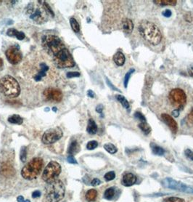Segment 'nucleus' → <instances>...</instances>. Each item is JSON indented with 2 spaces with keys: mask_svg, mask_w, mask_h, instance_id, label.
Masks as SVG:
<instances>
[{
  "mask_svg": "<svg viewBox=\"0 0 193 202\" xmlns=\"http://www.w3.org/2000/svg\"><path fill=\"white\" fill-rule=\"evenodd\" d=\"M138 31L143 39L152 45H158L162 39V34L158 27L150 21H142L139 23Z\"/></svg>",
  "mask_w": 193,
  "mask_h": 202,
  "instance_id": "nucleus-1",
  "label": "nucleus"
},
{
  "mask_svg": "<svg viewBox=\"0 0 193 202\" xmlns=\"http://www.w3.org/2000/svg\"><path fill=\"white\" fill-rule=\"evenodd\" d=\"M66 193L65 185L61 180H57L46 188L43 202H59Z\"/></svg>",
  "mask_w": 193,
  "mask_h": 202,
  "instance_id": "nucleus-2",
  "label": "nucleus"
},
{
  "mask_svg": "<svg viewBox=\"0 0 193 202\" xmlns=\"http://www.w3.org/2000/svg\"><path fill=\"white\" fill-rule=\"evenodd\" d=\"M0 92L8 98H16L20 95L21 87L17 80L7 75L0 79Z\"/></svg>",
  "mask_w": 193,
  "mask_h": 202,
  "instance_id": "nucleus-3",
  "label": "nucleus"
},
{
  "mask_svg": "<svg viewBox=\"0 0 193 202\" xmlns=\"http://www.w3.org/2000/svg\"><path fill=\"white\" fill-rule=\"evenodd\" d=\"M44 162L41 158L36 157L31 159L21 170V175L24 179L32 180L39 176L43 168Z\"/></svg>",
  "mask_w": 193,
  "mask_h": 202,
  "instance_id": "nucleus-4",
  "label": "nucleus"
},
{
  "mask_svg": "<svg viewBox=\"0 0 193 202\" xmlns=\"http://www.w3.org/2000/svg\"><path fill=\"white\" fill-rule=\"evenodd\" d=\"M42 46L46 53L54 57L65 48L62 40L54 35H46L42 37Z\"/></svg>",
  "mask_w": 193,
  "mask_h": 202,
  "instance_id": "nucleus-5",
  "label": "nucleus"
},
{
  "mask_svg": "<svg viewBox=\"0 0 193 202\" xmlns=\"http://www.w3.org/2000/svg\"><path fill=\"white\" fill-rule=\"evenodd\" d=\"M26 13L30 16V18L37 24L44 23L48 19V13L43 5V1L41 6L40 4L36 6L34 4H29L26 10Z\"/></svg>",
  "mask_w": 193,
  "mask_h": 202,
  "instance_id": "nucleus-6",
  "label": "nucleus"
},
{
  "mask_svg": "<svg viewBox=\"0 0 193 202\" xmlns=\"http://www.w3.org/2000/svg\"><path fill=\"white\" fill-rule=\"evenodd\" d=\"M61 172V166L57 161H52L46 165L42 174V179L47 183H52L57 180Z\"/></svg>",
  "mask_w": 193,
  "mask_h": 202,
  "instance_id": "nucleus-7",
  "label": "nucleus"
},
{
  "mask_svg": "<svg viewBox=\"0 0 193 202\" xmlns=\"http://www.w3.org/2000/svg\"><path fill=\"white\" fill-rule=\"evenodd\" d=\"M55 63L60 68H71L75 66V61L70 52L64 48L53 58Z\"/></svg>",
  "mask_w": 193,
  "mask_h": 202,
  "instance_id": "nucleus-8",
  "label": "nucleus"
},
{
  "mask_svg": "<svg viewBox=\"0 0 193 202\" xmlns=\"http://www.w3.org/2000/svg\"><path fill=\"white\" fill-rule=\"evenodd\" d=\"M169 99L173 106L181 109L184 106L187 102V95L184 90L179 88H176L173 89L169 92Z\"/></svg>",
  "mask_w": 193,
  "mask_h": 202,
  "instance_id": "nucleus-9",
  "label": "nucleus"
},
{
  "mask_svg": "<svg viewBox=\"0 0 193 202\" xmlns=\"http://www.w3.org/2000/svg\"><path fill=\"white\" fill-rule=\"evenodd\" d=\"M63 132L60 127L51 128L44 132L42 136V143L46 145H51L59 141L63 137Z\"/></svg>",
  "mask_w": 193,
  "mask_h": 202,
  "instance_id": "nucleus-10",
  "label": "nucleus"
},
{
  "mask_svg": "<svg viewBox=\"0 0 193 202\" xmlns=\"http://www.w3.org/2000/svg\"><path fill=\"white\" fill-rule=\"evenodd\" d=\"M163 185L164 187L170 189L176 190L181 192H184V193H193V188L186 185L184 183H180V182L176 181V180L171 179V178H166L163 181Z\"/></svg>",
  "mask_w": 193,
  "mask_h": 202,
  "instance_id": "nucleus-11",
  "label": "nucleus"
},
{
  "mask_svg": "<svg viewBox=\"0 0 193 202\" xmlns=\"http://www.w3.org/2000/svg\"><path fill=\"white\" fill-rule=\"evenodd\" d=\"M6 57L7 58L8 61L13 65H16L19 63L20 62L22 61L23 55L20 50L19 46L18 45H14L12 46L9 49L7 50Z\"/></svg>",
  "mask_w": 193,
  "mask_h": 202,
  "instance_id": "nucleus-12",
  "label": "nucleus"
},
{
  "mask_svg": "<svg viewBox=\"0 0 193 202\" xmlns=\"http://www.w3.org/2000/svg\"><path fill=\"white\" fill-rule=\"evenodd\" d=\"M44 96L46 101L52 102H60L63 99L62 92L52 87L46 88L44 92Z\"/></svg>",
  "mask_w": 193,
  "mask_h": 202,
  "instance_id": "nucleus-13",
  "label": "nucleus"
},
{
  "mask_svg": "<svg viewBox=\"0 0 193 202\" xmlns=\"http://www.w3.org/2000/svg\"><path fill=\"white\" fill-rule=\"evenodd\" d=\"M49 66L46 64L44 62L40 63L39 65V68L37 71L36 73H35L34 76V79L35 81H39L44 77H45L46 76V73L49 71Z\"/></svg>",
  "mask_w": 193,
  "mask_h": 202,
  "instance_id": "nucleus-14",
  "label": "nucleus"
},
{
  "mask_svg": "<svg viewBox=\"0 0 193 202\" xmlns=\"http://www.w3.org/2000/svg\"><path fill=\"white\" fill-rule=\"evenodd\" d=\"M161 118H162L163 121H164L166 124L169 126V127L170 128L171 131L173 132V133L176 134L178 131V124L176 123V121L170 115L167 114V113H163L161 115Z\"/></svg>",
  "mask_w": 193,
  "mask_h": 202,
  "instance_id": "nucleus-15",
  "label": "nucleus"
},
{
  "mask_svg": "<svg viewBox=\"0 0 193 202\" xmlns=\"http://www.w3.org/2000/svg\"><path fill=\"white\" fill-rule=\"evenodd\" d=\"M0 173L6 178H11V177L14 176L15 171L13 165L8 162H4L1 165Z\"/></svg>",
  "mask_w": 193,
  "mask_h": 202,
  "instance_id": "nucleus-16",
  "label": "nucleus"
},
{
  "mask_svg": "<svg viewBox=\"0 0 193 202\" xmlns=\"http://www.w3.org/2000/svg\"><path fill=\"white\" fill-rule=\"evenodd\" d=\"M136 182V178L134 175L132 173H126L125 175L123 176L122 179V183L123 185H125L126 187L131 186V185H134Z\"/></svg>",
  "mask_w": 193,
  "mask_h": 202,
  "instance_id": "nucleus-17",
  "label": "nucleus"
},
{
  "mask_svg": "<svg viewBox=\"0 0 193 202\" xmlns=\"http://www.w3.org/2000/svg\"><path fill=\"white\" fill-rule=\"evenodd\" d=\"M121 27L126 34H129L132 32L133 29H134V23L131 19L125 18L121 22Z\"/></svg>",
  "mask_w": 193,
  "mask_h": 202,
  "instance_id": "nucleus-18",
  "label": "nucleus"
},
{
  "mask_svg": "<svg viewBox=\"0 0 193 202\" xmlns=\"http://www.w3.org/2000/svg\"><path fill=\"white\" fill-rule=\"evenodd\" d=\"M125 55L121 52H118L113 55V61L118 66H122L125 63Z\"/></svg>",
  "mask_w": 193,
  "mask_h": 202,
  "instance_id": "nucleus-19",
  "label": "nucleus"
},
{
  "mask_svg": "<svg viewBox=\"0 0 193 202\" xmlns=\"http://www.w3.org/2000/svg\"><path fill=\"white\" fill-rule=\"evenodd\" d=\"M97 125L95 123V121L92 119V118H90L88 121V125H87V128H86V131L90 135H94L97 132Z\"/></svg>",
  "mask_w": 193,
  "mask_h": 202,
  "instance_id": "nucleus-20",
  "label": "nucleus"
},
{
  "mask_svg": "<svg viewBox=\"0 0 193 202\" xmlns=\"http://www.w3.org/2000/svg\"><path fill=\"white\" fill-rule=\"evenodd\" d=\"M79 150H80L79 144L78 143L77 141H74L71 143V145H70L69 148H68V152L70 155H72L73 156L74 154H76V153H78V152L79 151Z\"/></svg>",
  "mask_w": 193,
  "mask_h": 202,
  "instance_id": "nucleus-21",
  "label": "nucleus"
},
{
  "mask_svg": "<svg viewBox=\"0 0 193 202\" xmlns=\"http://www.w3.org/2000/svg\"><path fill=\"white\" fill-rule=\"evenodd\" d=\"M96 196H97V191L94 189L89 190L86 193V199L89 202L95 201Z\"/></svg>",
  "mask_w": 193,
  "mask_h": 202,
  "instance_id": "nucleus-22",
  "label": "nucleus"
},
{
  "mask_svg": "<svg viewBox=\"0 0 193 202\" xmlns=\"http://www.w3.org/2000/svg\"><path fill=\"white\" fill-rule=\"evenodd\" d=\"M151 147H152V153L155 155H158V156H163L165 153V150L161 147H160L155 143H151Z\"/></svg>",
  "mask_w": 193,
  "mask_h": 202,
  "instance_id": "nucleus-23",
  "label": "nucleus"
},
{
  "mask_svg": "<svg viewBox=\"0 0 193 202\" xmlns=\"http://www.w3.org/2000/svg\"><path fill=\"white\" fill-rule=\"evenodd\" d=\"M8 121L12 124H21L23 123V118H21L19 115H12L8 118Z\"/></svg>",
  "mask_w": 193,
  "mask_h": 202,
  "instance_id": "nucleus-24",
  "label": "nucleus"
},
{
  "mask_svg": "<svg viewBox=\"0 0 193 202\" xmlns=\"http://www.w3.org/2000/svg\"><path fill=\"white\" fill-rule=\"evenodd\" d=\"M154 3L159 4L161 6L164 5H176V0H155L153 1Z\"/></svg>",
  "mask_w": 193,
  "mask_h": 202,
  "instance_id": "nucleus-25",
  "label": "nucleus"
},
{
  "mask_svg": "<svg viewBox=\"0 0 193 202\" xmlns=\"http://www.w3.org/2000/svg\"><path fill=\"white\" fill-rule=\"evenodd\" d=\"M116 99H117L118 101L121 103V104L122 105V106L124 107V108H126V109H129V108H130L129 101L126 99L125 97L120 95H116Z\"/></svg>",
  "mask_w": 193,
  "mask_h": 202,
  "instance_id": "nucleus-26",
  "label": "nucleus"
},
{
  "mask_svg": "<svg viewBox=\"0 0 193 202\" xmlns=\"http://www.w3.org/2000/svg\"><path fill=\"white\" fill-rule=\"evenodd\" d=\"M115 189L113 188H109L105 191L104 193V198H106L107 200H112L115 196Z\"/></svg>",
  "mask_w": 193,
  "mask_h": 202,
  "instance_id": "nucleus-27",
  "label": "nucleus"
},
{
  "mask_svg": "<svg viewBox=\"0 0 193 202\" xmlns=\"http://www.w3.org/2000/svg\"><path fill=\"white\" fill-rule=\"evenodd\" d=\"M138 127H139V129L142 130L143 132L145 133V134H149L151 132V127L147 123V121H146V122H141L140 124H138Z\"/></svg>",
  "mask_w": 193,
  "mask_h": 202,
  "instance_id": "nucleus-28",
  "label": "nucleus"
},
{
  "mask_svg": "<svg viewBox=\"0 0 193 202\" xmlns=\"http://www.w3.org/2000/svg\"><path fill=\"white\" fill-rule=\"evenodd\" d=\"M70 23H71V28L74 30V31H75L76 33H79L80 31V26L79 23L77 22V21L75 18H71L70 19Z\"/></svg>",
  "mask_w": 193,
  "mask_h": 202,
  "instance_id": "nucleus-29",
  "label": "nucleus"
},
{
  "mask_svg": "<svg viewBox=\"0 0 193 202\" xmlns=\"http://www.w3.org/2000/svg\"><path fill=\"white\" fill-rule=\"evenodd\" d=\"M104 148L108 153H111V154H114V153H116L118 151L117 148L114 145L111 144V143H107V144L105 145Z\"/></svg>",
  "mask_w": 193,
  "mask_h": 202,
  "instance_id": "nucleus-30",
  "label": "nucleus"
},
{
  "mask_svg": "<svg viewBox=\"0 0 193 202\" xmlns=\"http://www.w3.org/2000/svg\"><path fill=\"white\" fill-rule=\"evenodd\" d=\"M20 158H21V161L23 162H26V159H27V148L26 146H23L21 148V153H20Z\"/></svg>",
  "mask_w": 193,
  "mask_h": 202,
  "instance_id": "nucleus-31",
  "label": "nucleus"
},
{
  "mask_svg": "<svg viewBox=\"0 0 193 202\" xmlns=\"http://www.w3.org/2000/svg\"><path fill=\"white\" fill-rule=\"evenodd\" d=\"M135 71V70L134 69V68H131L130 70H129V71H128L127 73H126L125 77H124V87L126 88L128 86V83H129V79H130L131 74H132Z\"/></svg>",
  "mask_w": 193,
  "mask_h": 202,
  "instance_id": "nucleus-32",
  "label": "nucleus"
},
{
  "mask_svg": "<svg viewBox=\"0 0 193 202\" xmlns=\"http://www.w3.org/2000/svg\"><path fill=\"white\" fill-rule=\"evenodd\" d=\"M184 19L186 22L193 24V13L192 12H188L184 16Z\"/></svg>",
  "mask_w": 193,
  "mask_h": 202,
  "instance_id": "nucleus-33",
  "label": "nucleus"
},
{
  "mask_svg": "<svg viewBox=\"0 0 193 202\" xmlns=\"http://www.w3.org/2000/svg\"><path fill=\"white\" fill-rule=\"evenodd\" d=\"M105 180L106 181H111V180H114L115 178H116V174H115L114 172H109L106 173L105 175Z\"/></svg>",
  "mask_w": 193,
  "mask_h": 202,
  "instance_id": "nucleus-34",
  "label": "nucleus"
},
{
  "mask_svg": "<svg viewBox=\"0 0 193 202\" xmlns=\"http://www.w3.org/2000/svg\"><path fill=\"white\" fill-rule=\"evenodd\" d=\"M164 202H184V200L178 197H169L164 200Z\"/></svg>",
  "mask_w": 193,
  "mask_h": 202,
  "instance_id": "nucleus-35",
  "label": "nucleus"
},
{
  "mask_svg": "<svg viewBox=\"0 0 193 202\" xmlns=\"http://www.w3.org/2000/svg\"><path fill=\"white\" fill-rule=\"evenodd\" d=\"M134 117L139 119L141 122H146V121H147L144 115L141 112H139V111H136V112L134 113Z\"/></svg>",
  "mask_w": 193,
  "mask_h": 202,
  "instance_id": "nucleus-36",
  "label": "nucleus"
},
{
  "mask_svg": "<svg viewBox=\"0 0 193 202\" xmlns=\"http://www.w3.org/2000/svg\"><path fill=\"white\" fill-rule=\"evenodd\" d=\"M97 146H98L97 142L95 141H89V143H87V145H86V148H87L88 150H93L94 149V148H96Z\"/></svg>",
  "mask_w": 193,
  "mask_h": 202,
  "instance_id": "nucleus-37",
  "label": "nucleus"
},
{
  "mask_svg": "<svg viewBox=\"0 0 193 202\" xmlns=\"http://www.w3.org/2000/svg\"><path fill=\"white\" fill-rule=\"evenodd\" d=\"M43 5H44V8H45V10H46V12H47L48 13H49V14H50V15H52V17H54V16H55L54 13H53L52 10V8L50 7V6H49V4H48V3L46 2V1H43Z\"/></svg>",
  "mask_w": 193,
  "mask_h": 202,
  "instance_id": "nucleus-38",
  "label": "nucleus"
},
{
  "mask_svg": "<svg viewBox=\"0 0 193 202\" xmlns=\"http://www.w3.org/2000/svg\"><path fill=\"white\" fill-rule=\"evenodd\" d=\"M18 30L15 29V28H9L7 31V34L10 36H15L18 33Z\"/></svg>",
  "mask_w": 193,
  "mask_h": 202,
  "instance_id": "nucleus-39",
  "label": "nucleus"
},
{
  "mask_svg": "<svg viewBox=\"0 0 193 202\" xmlns=\"http://www.w3.org/2000/svg\"><path fill=\"white\" fill-rule=\"evenodd\" d=\"M184 153H185V156L188 158H189L191 161H193V152L190 149H186L185 151H184Z\"/></svg>",
  "mask_w": 193,
  "mask_h": 202,
  "instance_id": "nucleus-40",
  "label": "nucleus"
},
{
  "mask_svg": "<svg viewBox=\"0 0 193 202\" xmlns=\"http://www.w3.org/2000/svg\"><path fill=\"white\" fill-rule=\"evenodd\" d=\"M67 76H68V78L79 77V76H80V73L74 72V71H71V72H68L67 73Z\"/></svg>",
  "mask_w": 193,
  "mask_h": 202,
  "instance_id": "nucleus-41",
  "label": "nucleus"
},
{
  "mask_svg": "<svg viewBox=\"0 0 193 202\" xmlns=\"http://www.w3.org/2000/svg\"><path fill=\"white\" fill-rule=\"evenodd\" d=\"M67 161L68 162L71 163V164H77V161H76V158H75L72 155H70L67 157Z\"/></svg>",
  "mask_w": 193,
  "mask_h": 202,
  "instance_id": "nucleus-42",
  "label": "nucleus"
},
{
  "mask_svg": "<svg viewBox=\"0 0 193 202\" xmlns=\"http://www.w3.org/2000/svg\"><path fill=\"white\" fill-rule=\"evenodd\" d=\"M15 37L19 40H23V39H25V34L23 32H21V31H18Z\"/></svg>",
  "mask_w": 193,
  "mask_h": 202,
  "instance_id": "nucleus-43",
  "label": "nucleus"
},
{
  "mask_svg": "<svg viewBox=\"0 0 193 202\" xmlns=\"http://www.w3.org/2000/svg\"><path fill=\"white\" fill-rule=\"evenodd\" d=\"M162 14H163V16H165V17L169 18V17H171V15H172V13H171V11L170 10H166L163 12Z\"/></svg>",
  "mask_w": 193,
  "mask_h": 202,
  "instance_id": "nucleus-44",
  "label": "nucleus"
},
{
  "mask_svg": "<svg viewBox=\"0 0 193 202\" xmlns=\"http://www.w3.org/2000/svg\"><path fill=\"white\" fill-rule=\"evenodd\" d=\"M91 185H93V186H97V185L100 184L101 181L99 179H97V178H94V179L91 181Z\"/></svg>",
  "mask_w": 193,
  "mask_h": 202,
  "instance_id": "nucleus-45",
  "label": "nucleus"
},
{
  "mask_svg": "<svg viewBox=\"0 0 193 202\" xmlns=\"http://www.w3.org/2000/svg\"><path fill=\"white\" fill-rule=\"evenodd\" d=\"M40 196H41V192H40V191H35L34 192H33L32 197L34 198H38V197H39Z\"/></svg>",
  "mask_w": 193,
  "mask_h": 202,
  "instance_id": "nucleus-46",
  "label": "nucleus"
},
{
  "mask_svg": "<svg viewBox=\"0 0 193 202\" xmlns=\"http://www.w3.org/2000/svg\"><path fill=\"white\" fill-rule=\"evenodd\" d=\"M188 120H189L191 123H193V108L191 110L190 113L188 115Z\"/></svg>",
  "mask_w": 193,
  "mask_h": 202,
  "instance_id": "nucleus-47",
  "label": "nucleus"
},
{
  "mask_svg": "<svg viewBox=\"0 0 193 202\" xmlns=\"http://www.w3.org/2000/svg\"><path fill=\"white\" fill-rule=\"evenodd\" d=\"M107 83H108V85H109V87H110V88H112V89H113V90H116V91H119V92H121V91H120V90H119V89H118V88H116V87H114V86H113V85L112 84H111V83H110V81H109V80H108V79H107Z\"/></svg>",
  "mask_w": 193,
  "mask_h": 202,
  "instance_id": "nucleus-48",
  "label": "nucleus"
},
{
  "mask_svg": "<svg viewBox=\"0 0 193 202\" xmlns=\"http://www.w3.org/2000/svg\"><path fill=\"white\" fill-rule=\"evenodd\" d=\"M102 110H103V106H102V105H99V106H96V112L101 113L102 112Z\"/></svg>",
  "mask_w": 193,
  "mask_h": 202,
  "instance_id": "nucleus-49",
  "label": "nucleus"
},
{
  "mask_svg": "<svg viewBox=\"0 0 193 202\" xmlns=\"http://www.w3.org/2000/svg\"><path fill=\"white\" fill-rule=\"evenodd\" d=\"M87 95L89 97V98H94V96H95V94L94 93V92L91 91V90H88L87 92Z\"/></svg>",
  "mask_w": 193,
  "mask_h": 202,
  "instance_id": "nucleus-50",
  "label": "nucleus"
},
{
  "mask_svg": "<svg viewBox=\"0 0 193 202\" xmlns=\"http://www.w3.org/2000/svg\"><path fill=\"white\" fill-rule=\"evenodd\" d=\"M172 115L174 116V117H178L179 115V111L178 109L174 110V111H172Z\"/></svg>",
  "mask_w": 193,
  "mask_h": 202,
  "instance_id": "nucleus-51",
  "label": "nucleus"
},
{
  "mask_svg": "<svg viewBox=\"0 0 193 202\" xmlns=\"http://www.w3.org/2000/svg\"><path fill=\"white\" fill-rule=\"evenodd\" d=\"M188 73H189V76L193 77V66L188 68Z\"/></svg>",
  "mask_w": 193,
  "mask_h": 202,
  "instance_id": "nucleus-52",
  "label": "nucleus"
},
{
  "mask_svg": "<svg viewBox=\"0 0 193 202\" xmlns=\"http://www.w3.org/2000/svg\"><path fill=\"white\" fill-rule=\"evenodd\" d=\"M17 201L18 202H24V198H23V196H19L17 198Z\"/></svg>",
  "mask_w": 193,
  "mask_h": 202,
  "instance_id": "nucleus-53",
  "label": "nucleus"
},
{
  "mask_svg": "<svg viewBox=\"0 0 193 202\" xmlns=\"http://www.w3.org/2000/svg\"><path fill=\"white\" fill-rule=\"evenodd\" d=\"M3 65H4V63H3L2 59H1V58H0V69H1V68H2Z\"/></svg>",
  "mask_w": 193,
  "mask_h": 202,
  "instance_id": "nucleus-54",
  "label": "nucleus"
},
{
  "mask_svg": "<svg viewBox=\"0 0 193 202\" xmlns=\"http://www.w3.org/2000/svg\"><path fill=\"white\" fill-rule=\"evenodd\" d=\"M24 202H31V201H30V200H29V199H27V200H26V201H25Z\"/></svg>",
  "mask_w": 193,
  "mask_h": 202,
  "instance_id": "nucleus-55",
  "label": "nucleus"
},
{
  "mask_svg": "<svg viewBox=\"0 0 193 202\" xmlns=\"http://www.w3.org/2000/svg\"><path fill=\"white\" fill-rule=\"evenodd\" d=\"M53 111H56V108H53Z\"/></svg>",
  "mask_w": 193,
  "mask_h": 202,
  "instance_id": "nucleus-56",
  "label": "nucleus"
},
{
  "mask_svg": "<svg viewBox=\"0 0 193 202\" xmlns=\"http://www.w3.org/2000/svg\"><path fill=\"white\" fill-rule=\"evenodd\" d=\"M1 2H2V1H0V3H1Z\"/></svg>",
  "mask_w": 193,
  "mask_h": 202,
  "instance_id": "nucleus-57",
  "label": "nucleus"
}]
</instances>
